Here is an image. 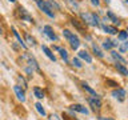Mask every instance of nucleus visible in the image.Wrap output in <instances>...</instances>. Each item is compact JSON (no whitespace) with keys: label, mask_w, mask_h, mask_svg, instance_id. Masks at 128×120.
I'll return each instance as SVG.
<instances>
[{"label":"nucleus","mask_w":128,"mask_h":120,"mask_svg":"<svg viewBox=\"0 0 128 120\" xmlns=\"http://www.w3.org/2000/svg\"><path fill=\"white\" fill-rule=\"evenodd\" d=\"M44 34H46L51 40H58V36H56V34L54 32V30H52L50 26H46V27H44Z\"/></svg>","instance_id":"nucleus-7"},{"label":"nucleus","mask_w":128,"mask_h":120,"mask_svg":"<svg viewBox=\"0 0 128 120\" xmlns=\"http://www.w3.org/2000/svg\"><path fill=\"white\" fill-rule=\"evenodd\" d=\"M108 16H110V18H111V20H112V22H114L115 24H120V22H119V19L118 18H116V16L114 15V14H112V12L110 11V12H108Z\"/></svg>","instance_id":"nucleus-24"},{"label":"nucleus","mask_w":128,"mask_h":120,"mask_svg":"<svg viewBox=\"0 0 128 120\" xmlns=\"http://www.w3.org/2000/svg\"><path fill=\"white\" fill-rule=\"evenodd\" d=\"M80 16H82V19H83L84 23L90 24V26H94V27H99V16L96 14L86 12V14H82Z\"/></svg>","instance_id":"nucleus-2"},{"label":"nucleus","mask_w":128,"mask_h":120,"mask_svg":"<svg viewBox=\"0 0 128 120\" xmlns=\"http://www.w3.org/2000/svg\"><path fill=\"white\" fill-rule=\"evenodd\" d=\"M56 50L60 52V56H62V58L67 62V60H68V54H67V51H66V50H63V48H59V47H56Z\"/></svg>","instance_id":"nucleus-21"},{"label":"nucleus","mask_w":128,"mask_h":120,"mask_svg":"<svg viewBox=\"0 0 128 120\" xmlns=\"http://www.w3.org/2000/svg\"><path fill=\"white\" fill-rule=\"evenodd\" d=\"M115 46H118V43L112 42V40H106V42L103 43V47L106 48V50H111V48L115 47Z\"/></svg>","instance_id":"nucleus-16"},{"label":"nucleus","mask_w":128,"mask_h":120,"mask_svg":"<svg viewBox=\"0 0 128 120\" xmlns=\"http://www.w3.org/2000/svg\"><path fill=\"white\" fill-rule=\"evenodd\" d=\"M35 2H38V3H39V2H42V0H35Z\"/></svg>","instance_id":"nucleus-33"},{"label":"nucleus","mask_w":128,"mask_h":120,"mask_svg":"<svg viewBox=\"0 0 128 120\" xmlns=\"http://www.w3.org/2000/svg\"><path fill=\"white\" fill-rule=\"evenodd\" d=\"M38 7L40 8V10H42L44 14H46L48 18H51V19H54L55 18V14L54 12H52V10H51V6L50 4H48L47 2H44V0H42V2H39L38 3Z\"/></svg>","instance_id":"nucleus-4"},{"label":"nucleus","mask_w":128,"mask_h":120,"mask_svg":"<svg viewBox=\"0 0 128 120\" xmlns=\"http://www.w3.org/2000/svg\"><path fill=\"white\" fill-rule=\"evenodd\" d=\"M12 31H14V35L16 36V39H18V40H19V43H20V46H22L23 48H26L27 46H26V44H24V42H23V40H22V38H20V35H19V32H16V30H15V28H12Z\"/></svg>","instance_id":"nucleus-20"},{"label":"nucleus","mask_w":128,"mask_h":120,"mask_svg":"<svg viewBox=\"0 0 128 120\" xmlns=\"http://www.w3.org/2000/svg\"><path fill=\"white\" fill-rule=\"evenodd\" d=\"M91 3L94 4V6H99V3H100V2H99V0H91Z\"/></svg>","instance_id":"nucleus-30"},{"label":"nucleus","mask_w":128,"mask_h":120,"mask_svg":"<svg viewBox=\"0 0 128 120\" xmlns=\"http://www.w3.org/2000/svg\"><path fill=\"white\" fill-rule=\"evenodd\" d=\"M111 55H112V58H114L115 60H118V62H120V63H126V60H124V59H123L122 56H120L116 51H112V52H111Z\"/></svg>","instance_id":"nucleus-18"},{"label":"nucleus","mask_w":128,"mask_h":120,"mask_svg":"<svg viewBox=\"0 0 128 120\" xmlns=\"http://www.w3.org/2000/svg\"><path fill=\"white\" fill-rule=\"evenodd\" d=\"M63 35L66 36V39L70 42L71 47L74 48V50H78L79 46H80V40H79L78 36H76L75 34H72V32L68 31V30H64V31H63Z\"/></svg>","instance_id":"nucleus-3"},{"label":"nucleus","mask_w":128,"mask_h":120,"mask_svg":"<svg viewBox=\"0 0 128 120\" xmlns=\"http://www.w3.org/2000/svg\"><path fill=\"white\" fill-rule=\"evenodd\" d=\"M115 68H116V70H118V71H119L122 75H124V76H128V70H127V68L123 66V64H115Z\"/></svg>","instance_id":"nucleus-13"},{"label":"nucleus","mask_w":128,"mask_h":120,"mask_svg":"<svg viewBox=\"0 0 128 120\" xmlns=\"http://www.w3.org/2000/svg\"><path fill=\"white\" fill-rule=\"evenodd\" d=\"M19 15H20V18H22V19H26L27 22H32L31 16L28 15V14H27V11L24 10V8H22V7L19 8Z\"/></svg>","instance_id":"nucleus-12"},{"label":"nucleus","mask_w":128,"mask_h":120,"mask_svg":"<svg viewBox=\"0 0 128 120\" xmlns=\"http://www.w3.org/2000/svg\"><path fill=\"white\" fill-rule=\"evenodd\" d=\"M72 64H74L76 68H80V67H82V63H80L79 59H74V60H72Z\"/></svg>","instance_id":"nucleus-27"},{"label":"nucleus","mask_w":128,"mask_h":120,"mask_svg":"<svg viewBox=\"0 0 128 120\" xmlns=\"http://www.w3.org/2000/svg\"><path fill=\"white\" fill-rule=\"evenodd\" d=\"M71 108L74 111H78V112H80V114H84V115H88V110L86 107H83L82 104H72L71 106Z\"/></svg>","instance_id":"nucleus-9"},{"label":"nucleus","mask_w":128,"mask_h":120,"mask_svg":"<svg viewBox=\"0 0 128 120\" xmlns=\"http://www.w3.org/2000/svg\"><path fill=\"white\" fill-rule=\"evenodd\" d=\"M50 120H60V118L58 115H51L50 116Z\"/></svg>","instance_id":"nucleus-29"},{"label":"nucleus","mask_w":128,"mask_h":120,"mask_svg":"<svg viewBox=\"0 0 128 120\" xmlns=\"http://www.w3.org/2000/svg\"><path fill=\"white\" fill-rule=\"evenodd\" d=\"M102 120H112V119H106V118H103Z\"/></svg>","instance_id":"nucleus-31"},{"label":"nucleus","mask_w":128,"mask_h":120,"mask_svg":"<svg viewBox=\"0 0 128 120\" xmlns=\"http://www.w3.org/2000/svg\"><path fill=\"white\" fill-rule=\"evenodd\" d=\"M127 50H128V42H127L126 44H124V46L120 47V51H122V52H126Z\"/></svg>","instance_id":"nucleus-28"},{"label":"nucleus","mask_w":128,"mask_h":120,"mask_svg":"<svg viewBox=\"0 0 128 120\" xmlns=\"http://www.w3.org/2000/svg\"><path fill=\"white\" fill-rule=\"evenodd\" d=\"M34 94H35V96L38 99H43L44 98V92L40 90L39 87H34Z\"/></svg>","instance_id":"nucleus-17"},{"label":"nucleus","mask_w":128,"mask_h":120,"mask_svg":"<svg viewBox=\"0 0 128 120\" xmlns=\"http://www.w3.org/2000/svg\"><path fill=\"white\" fill-rule=\"evenodd\" d=\"M88 102H90V104L92 106L94 110H100V108H102V99H100L98 95H91L90 98H88Z\"/></svg>","instance_id":"nucleus-5"},{"label":"nucleus","mask_w":128,"mask_h":120,"mask_svg":"<svg viewBox=\"0 0 128 120\" xmlns=\"http://www.w3.org/2000/svg\"><path fill=\"white\" fill-rule=\"evenodd\" d=\"M79 58L83 59V60H86L87 63H92V58L90 56V54H88L87 51H80L79 52Z\"/></svg>","instance_id":"nucleus-10"},{"label":"nucleus","mask_w":128,"mask_h":120,"mask_svg":"<svg viewBox=\"0 0 128 120\" xmlns=\"http://www.w3.org/2000/svg\"><path fill=\"white\" fill-rule=\"evenodd\" d=\"M42 50H43V52H44V54H46V55L48 56V58H50V59L52 60V62H56V58H55V55L52 54V51H51V50H50V48H48L47 46H43V47H42Z\"/></svg>","instance_id":"nucleus-11"},{"label":"nucleus","mask_w":128,"mask_h":120,"mask_svg":"<svg viewBox=\"0 0 128 120\" xmlns=\"http://www.w3.org/2000/svg\"><path fill=\"white\" fill-rule=\"evenodd\" d=\"M92 50H94L95 55H98L99 58H103V54H102V51L99 50V47H98V46H95V44H94V46H92Z\"/></svg>","instance_id":"nucleus-23"},{"label":"nucleus","mask_w":128,"mask_h":120,"mask_svg":"<svg viewBox=\"0 0 128 120\" xmlns=\"http://www.w3.org/2000/svg\"><path fill=\"white\" fill-rule=\"evenodd\" d=\"M20 62L24 64V71L27 72L28 75H32L34 74V71H39V66H38V62L32 58L30 54H24L22 58H20Z\"/></svg>","instance_id":"nucleus-1"},{"label":"nucleus","mask_w":128,"mask_h":120,"mask_svg":"<svg viewBox=\"0 0 128 120\" xmlns=\"http://www.w3.org/2000/svg\"><path fill=\"white\" fill-rule=\"evenodd\" d=\"M127 38H128V32H126V31H120L119 39H120V40H127Z\"/></svg>","instance_id":"nucleus-25"},{"label":"nucleus","mask_w":128,"mask_h":120,"mask_svg":"<svg viewBox=\"0 0 128 120\" xmlns=\"http://www.w3.org/2000/svg\"><path fill=\"white\" fill-rule=\"evenodd\" d=\"M26 40H27V43L28 44H31V46H35V39L34 38H31V35H26Z\"/></svg>","instance_id":"nucleus-26"},{"label":"nucleus","mask_w":128,"mask_h":120,"mask_svg":"<svg viewBox=\"0 0 128 120\" xmlns=\"http://www.w3.org/2000/svg\"><path fill=\"white\" fill-rule=\"evenodd\" d=\"M72 24H74V26L78 28V30L80 31V32H83V34H86V28H84L82 24H80V22H78V20L76 19H72Z\"/></svg>","instance_id":"nucleus-15"},{"label":"nucleus","mask_w":128,"mask_h":120,"mask_svg":"<svg viewBox=\"0 0 128 120\" xmlns=\"http://www.w3.org/2000/svg\"><path fill=\"white\" fill-rule=\"evenodd\" d=\"M82 86H83V88H84V90H86V91L88 92V94H91V95H98V94H96V92H95L94 90H92V88H91L90 86H88L87 83H83Z\"/></svg>","instance_id":"nucleus-22"},{"label":"nucleus","mask_w":128,"mask_h":120,"mask_svg":"<svg viewBox=\"0 0 128 120\" xmlns=\"http://www.w3.org/2000/svg\"><path fill=\"white\" fill-rule=\"evenodd\" d=\"M14 91H15V94H16V96H18V99L20 100V102H26V95H24V91L19 86H15L14 87Z\"/></svg>","instance_id":"nucleus-8"},{"label":"nucleus","mask_w":128,"mask_h":120,"mask_svg":"<svg viewBox=\"0 0 128 120\" xmlns=\"http://www.w3.org/2000/svg\"><path fill=\"white\" fill-rule=\"evenodd\" d=\"M10 2H11V3H15V2H16V0H10Z\"/></svg>","instance_id":"nucleus-32"},{"label":"nucleus","mask_w":128,"mask_h":120,"mask_svg":"<svg viewBox=\"0 0 128 120\" xmlns=\"http://www.w3.org/2000/svg\"><path fill=\"white\" fill-rule=\"evenodd\" d=\"M106 3H110V0H106Z\"/></svg>","instance_id":"nucleus-34"},{"label":"nucleus","mask_w":128,"mask_h":120,"mask_svg":"<svg viewBox=\"0 0 128 120\" xmlns=\"http://www.w3.org/2000/svg\"><path fill=\"white\" fill-rule=\"evenodd\" d=\"M103 30L107 32V34H111V35H115L118 34V30L115 27H111V26H103Z\"/></svg>","instance_id":"nucleus-14"},{"label":"nucleus","mask_w":128,"mask_h":120,"mask_svg":"<svg viewBox=\"0 0 128 120\" xmlns=\"http://www.w3.org/2000/svg\"><path fill=\"white\" fill-rule=\"evenodd\" d=\"M35 108H36V111H38L42 116H46V110L43 108V106H42L40 103H36V104H35Z\"/></svg>","instance_id":"nucleus-19"},{"label":"nucleus","mask_w":128,"mask_h":120,"mask_svg":"<svg viewBox=\"0 0 128 120\" xmlns=\"http://www.w3.org/2000/svg\"><path fill=\"white\" fill-rule=\"evenodd\" d=\"M112 96H114L115 99L120 100V102H123V100L126 99V91H124L123 88H118V90L112 91Z\"/></svg>","instance_id":"nucleus-6"}]
</instances>
